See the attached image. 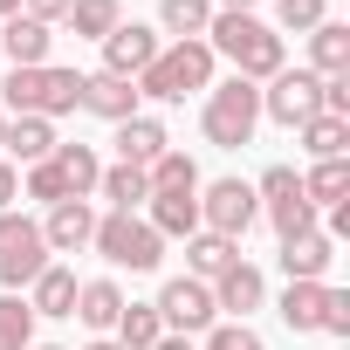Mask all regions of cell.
Returning <instances> with one entry per match:
<instances>
[{
	"label": "cell",
	"instance_id": "60d3db41",
	"mask_svg": "<svg viewBox=\"0 0 350 350\" xmlns=\"http://www.w3.org/2000/svg\"><path fill=\"white\" fill-rule=\"evenodd\" d=\"M151 350H193V336H158Z\"/></svg>",
	"mask_w": 350,
	"mask_h": 350
},
{
	"label": "cell",
	"instance_id": "d6a6232c",
	"mask_svg": "<svg viewBox=\"0 0 350 350\" xmlns=\"http://www.w3.org/2000/svg\"><path fill=\"white\" fill-rule=\"evenodd\" d=\"M329 21V0H275V35L288 28V35H309V28H323Z\"/></svg>",
	"mask_w": 350,
	"mask_h": 350
},
{
	"label": "cell",
	"instance_id": "3957f363",
	"mask_svg": "<svg viewBox=\"0 0 350 350\" xmlns=\"http://www.w3.org/2000/svg\"><path fill=\"white\" fill-rule=\"evenodd\" d=\"M213 49L206 42H165L151 55V69L137 76V96H158V103H186L200 90H213Z\"/></svg>",
	"mask_w": 350,
	"mask_h": 350
},
{
	"label": "cell",
	"instance_id": "7a4b0ae2",
	"mask_svg": "<svg viewBox=\"0 0 350 350\" xmlns=\"http://www.w3.org/2000/svg\"><path fill=\"white\" fill-rule=\"evenodd\" d=\"M0 103H8V117H69V110H83V76L76 69H55V62H42V69H14L8 83H0Z\"/></svg>",
	"mask_w": 350,
	"mask_h": 350
},
{
	"label": "cell",
	"instance_id": "9c48e42d",
	"mask_svg": "<svg viewBox=\"0 0 350 350\" xmlns=\"http://www.w3.org/2000/svg\"><path fill=\"white\" fill-rule=\"evenodd\" d=\"M254 220H261V200H254L247 179H213V186H200V227H206V234L241 241Z\"/></svg>",
	"mask_w": 350,
	"mask_h": 350
},
{
	"label": "cell",
	"instance_id": "d6986e66",
	"mask_svg": "<svg viewBox=\"0 0 350 350\" xmlns=\"http://www.w3.org/2000/svg\"><path fill=\"white\" fill-rule=\"evenodd\" d=\"M69 316H83V329L110 336V329H117V316H124V288H117L110 275H96V282H83V288H76V309H69Z\"/></svg>",
	"mask_w": 350,
	"mask_h": 350
},
{
	"label": "cell",
	"instance_id": "d590c367",
	"mask_svg": "<svg viewBox=\"0 0 350 350\" xmlns=\"http://www.w3.org/2000/svg\"><path fill=\"white\" fill-rule=\"evenodd\" d=\"M206 350H268L254 323H213L206 329Z\"/></svg>",
	"mask_w": 350,
	"mask_h": 350
},
{
	"label": "cell",
	"instance_id": "ac0fdd59",
	"mask_svg": "<svg viewBox=\"0 0 350 350\" xmlns=\"http://www.w3.org/2000/svg\"><path fill=\"white\" fill-rule=\"evenodd\" d=\"M49 49H55V35H49L42 21H28V14L0 21V55H8L14 69H42V62H49Z\"/></svg>",
	"mask_w": 350,
	"mask_h": 350
},
{
	"label": "cell",
	"instance_id": "1f68e13d",
	"mask_svg": "<svg viewBox=\"0 0 350 350\" xmlns=\"http://www.w3.org/2000/svg\"><path fill=\"white\" fill-rule=\"evenodd\" d=\"M35 343V309L28 295H0V350H28Z\"/></svg>",
	"mask_w": 350,
	"mask_h": 350
},
{
	"label": "cell",
	"instance_id": "7bdbcfd3",
	"mask_svg": "<svg viewBox=\"0 0 350 350\" xmlns=\"http://www.w3.org/2000/svg\"><path fill=\"white\" fill-rule=\"evenodd\" d=\"M21 14V0H0V21H14Z\"/></svg>",
	"mask_w": 350,
	"mask_h": 350
},
{
	"label": "cell",
	"instance_id": "484cf974",
	"mask_svg": "<svg viewBox=\"0 0 350 350\" xmlns=\"http://www.w3.org/2000/svg\"><path fill=\"white\" fill-rule=\"evenodd\" d=\"M213 21V0H158V35L172 42H200Z\"/></svg>",
	"mask_w": 350,
	"mask_h": 350
},
{
	"label": "cell",
	"instance_id": "7c38bea8",
	"mask_svg": "<svg viewBox=\"0 0 350 350\" xmlns=\"http://www.w3.org/2000/svg\"><path fill=\"white\" fill-rule=\"evenodd\" d=\"M261 302H268V275H261L254 261H234V268L213 282V309H227V323H247Z\"/></svg>",
	"mask_w": 350,
	"mask_h": 350
},
{
	"label": "cell",
	"instance_id": "6da1fadb",
	"mask_svg": "<svg viewBox=\"0 0 350 350\" xmlns=\"http://www.w3.org/2000/svg\"><path fill=\"white\" fill-rule=\"evenodd\" d=\"M200 42H206L213 55H227V62H234V76H241V83H254V90H261L275 69H288L282 35H275L268 21H254V14H213Z\"/></svg>",
	"mask_w": 350,
	"mask_h": 350
},
{
	"label": "cell",
	"instance_id": "ab89813d",
	"mask_svg": "<svg viewBox=\"0 0 350 350\" xmlns=\"http://www.w3.org/2000/svg\"><path fill=\"white\" fill-rule=\"evenodd\" d=\"M261 0H220V14H254Z\"/></svg>",
	"mask_w": 350,
	"mask_h": 350
},
{
	"label": "cell",
	"instance_id": "9a60e30c",
	"mask_svg": "<svg viewBox=\"0 0 350 350\" xmlns=\"http://www.w3.org/2000/svg\"><path fill=\"white\" fill-rule=\"evenodd\" d=\"M83 110L103 117V124H124V117H137V83L96 69V76H83Z\"/></svg>",
	"mask_w": 350,
	"mask_h": 350
},
{
	"label": "cell",
	"instance_id": "4316f807",
	"mask_svg": "<svg viewBox=\"0 0 350 350\" xmlns=\"http://www.w3.org/2000/svg\"><path fill=\"white\" fill-rule=\"evenodd\" d=\"M295 137H302V151H309V158H343V151H350V117L316 110L309 124H295Z\"/></svg>",
	"mask_w": 350,
	"mask_h": 350
},
{
	"label": "cell",
	"instance_id": "44dd1931",
	"mask_svg": "<svg viewBox=\"0 0 350 350\" xmlns=\"http://www.w3.org/2000/svg\"><path fill=\"white\" fill-rule=\"evenodd\" d=\"M309 76H323V83L350 76V28H343V21L309 28Z\"/></svg>",
	"mask_w": 350,
	"mask_h": 350
},
{
	"label": "cell",
	"instance_id": "8992f818",
	"mask_svg": "<svg viewBox=\"0 0 350 350\" xmlns=\"http://www.w3.org/2000/svg\"><path fill=\"white\" fill-rule=\"evenodd\" d=\"M90 247H96L110 268H131V275H151V268L165 261V241L151 234L144 213H103L96 234H90Z\"/></svg>",
	"mask_w": 350,
	"mask_h": 350
},
{
	"label": "cell",
	"instance_id": "ba28073f",
	"mask_svg": "<svg viewBox=\"0 0 350 350\" xmlns=\"http://www.w3.org/2000/svg\"><path fill=\"white\" fill-rule=\"evenodd\" d=\"M158 323H165V336H193V329H213L220 323V309H213V282H193V275H172L165 288H158Z\"/></svg>",
	"mask_w": 350,
	"mask_h": 350
},
{
	"label": "cell",
	"instance_id": "f6af8a7d",
	"mask_svg": "<svg viewBox=\"0 0 350 350\" xmlns=\"http://www.w3.org/2000/svg\"><path fill=\"white\" fill-rule=\"evenodd\" d=\"M0 137H8V110H0Z\"/></svg>",
	"mask_w": 350,
	"mask_h": 350
},
{
	"label": "cell",
	"instance_id": "ffe728a7",
	"mask_svg": "<svg viewBox=\"0 0 350 350\" xmlns=\"http://www.w3.org/2000/svg\"><path fill=\"white\" fill-rule=\"evenodd\" d=\"M55 124L49 117H8V137H0V158H21V165H42L55 151Z\"/></svg>",
	"mask_w": 350,
	"mask_h": 350
},
{
	"label": "cell",
	"instance_id": "d4e9b609",
	"mask_svg": "<svg viewBox=\"0 0 350 350\" xmlns=\"http://www.w3.org/2000/svg\"><path fill=\"white\" fill-rule=\"evenodd\" d=\"M323 302H329V282H288L282 288V323L295 336H309V329H323Z\"/></svg>",
	"mask_w": 350,
	"mask_h": 350
},
{
	"label": "cell",
	"instance_id": "4fadbf2b",
	"mask_svg": "<svg viewBox=\"0 0 350 350\" xmlns=\"http://www.w3.org/2000/svg\"><path fill=\"white\" fill-rule=\"evenodd\" d=\"M144 220H151L158 241H193L200 234V193H151Z\"/></svg>",
	"mask_w": 350,
	"mask_h": 350
},
{
	"label": "cell",
	"instance_id": "5b68a950",
	"mask_svg": "<svg viewBox=\"0 0 350 350\" xmlns=\"http://www.w3.org/2000/svg\"><path fill=\"white\" fill-rule=\"evenodd\" d=\"M200 131H206V144H220V151L254 144V131H261V90H254V83H241V76L213 83V90H206V103H200Z\"/></svg>",
	"mask_w": 350,
	"mask_h": 350
},
{
	"label": "cell",
	"instance_id": "74e56055",
	"mask_svg": "<svg viewBox=\"0 0 350 350\" xmlns=\"http://www.w3.org/2000/svg\"><path fill=\"white\" fill-rule=\"evenodd\" d=\"M69 8H76V0H21V14H28V21H42V28L69 21Z\"/></svg>",
	"mask_w": 350,
	"mask_h": 350
},
{
	"label": "cell",
	"instance_id": "2e32d148",
	"mask_svg": "<svg viewBox=\"0 0 350 350\" xmlns=\"http://www.w3.org/2000/svg\"><path fill=\"white\" fill-rule=\"evenodd\" d=\"M172 151V131L158 124V117H124L117 124V165H151V158H165Z\"/></svg>",
	"mask_w": 350,
	"mask_h": 350
},
{
	"label": "cell",
	"instance_id": "603a6c76",
	"mask_svg": "<svg viewBox=\"0 0 350 350\" xmlns=\"http://www.w3.org/2000/svg\"><path fill=\"white\" fill-rule=\"evenodd\" d=\"M76 288H83V282H76V268L49 261V268L28 282V309H35V316H69V309H76Z\"/></svg>",
	"mask_w": 350,
	"mask_h": 350
},
{
	"label": "cell",
	"instance_id": "f546056e",
	"mask_svg": "<svg viewBox=\"0 0 350 350\" xmlns=\"http://www.w3.org/2000/svg\"><path fill=\"white\" fill-rule=\"evenodd\" d=\"M124 350H151L158 336H165V323H158V309L151 302H124V316H117V329H110Z\"/></svg>",
	"mask_w": 350,
	"mask_h": 350
},
{
	"label": "cell",
	"instance_id": "836d02e7",
	"mask_svg": "<svg viewBox=\"0 0 350 350\" xmlns=\"http://www.w3.org/2000/svg\"><path fill=\"white\" fill-rule=\"evenodd\" d=\"M268 220H275V234H282V241H295V234H316V227H323V213H316L302 193H295V200H282V206H268Z\"/></svg>",
	"mask_w": 350,
	"mask_h": 350
},
{
	"label": "cell",
	"instance_id": "7402d4cb",
	"mask_svg": "<svg viewBox=\"0 0 350 350\" xmlns=\"http://www.w3.org/2000/svg\"><path fill=\"white\" fill-rule=\"evenodd\" d=\"M234 261H241V241H227V234H206V227H200V234L186 241V275H193V282H220Z\"/></svg>",
	"mask_w": 350,
	"mask_h": 350
},
{
	"label": "cell",
	"instance_id": "83f0119b",
	"mask_svg": "<svg viewBox=\"0 0 350 350\" xmlns=\"http://www.w3.org/2000/svg\"><path fill=\"white\" fill-rule=\"evenodd\" d=\"M96 193L110 200V213H137V206L151 200V186H144V172H137V165H103Z\"/></svg>",
	"mask_w": 350,
	"mask_h": 350
},
{
	"label": "cell",
	"instance_id": "b9f144b4",
	"mask_svg": "<svg viewBox=\"0 0 350 350\" xmlns=\"http://www.w3.org/2000/svg\"><path fill=\"white\" fill-rule=\"evenodd\" d=\"M83 350H124V343H117V336H96V343H83Z\"/></svg>",
	"mask_w": 350,
	"mask_h": 350
},
{
	"label": "cell",
	"instance_id": "8fae6325",
	"mask_svg": "<svg viewBox=\"0 0 350 350\" xmlns=\"http://www.w3.org/2000/svg\"><path fill=\"white\" fill-rule=\"evenodd\" d=\"M165 42H158V28L151 21H117L110 35H103V76H124V83H137L144 69H151V55H158Z\"/></svg>",
	"mask_w": 350,
	"mask_h": 350
},
{
	"label": "cell",
	"instance_id": "e575fe53",
	"mask_svg": "<svg viewBox=\"0 0 350 350\" xmlns=\"http://www.w3.org/2000/svg\"><path fill=\"white\" fill-rule=\"evenodd\" d=\"M295 193H302V172H295V165H268V172H261V186H254L261 213H268V206H282V200H295Z\"/></svg>",
	"mask_w": 350,
	"mask_h": 350
},
{
	"label": "cell",
	"instance_id": "8d00e7d4",
	"mask_svg": "<svg viewBox=\"0 0 350 350\" xmlns=\"http://www.w3.org/2000/svg\"><path fill=\"white\" fill-rule=\"evenodd\" d=\"M323 329H329V336H350V288H329V302H323Z\"/></svg>",
	"mask_w": 350,
	"mask_h": 350
},
{
	"label": "cell",
	"instance_id": "ee69618b",
	"mask_svg": "<svg viewBox=\"0 0 350 350\" xmlns=\"http://www.w3.org/2000/svg\"><path fill=\"white\" fill-rule=\"evenodd\" d=\"M28 350H62V343H28Z\"/></svg>",
	"mask_w": 350,
	"mask_h": 350
},
{
	"label": "cell",
	"instance_id": "277c9868",
	"mask_svg": "<svg viewBox=\"0 0 350 350\" xmlns=\"http://www.w3.org/2000/svg\"><path fill=\"white\" fill-rule=\"evenodd\" d=\"M96 179H103V158H96L90 144H55L42 165H28L21 193H28V200H42V206H62V200H90V193H96Z\"/></svg>",
	"mask_w": 350,
	"mask_h": 350
},
{
	"label": "cell",
	"instance_id": "5bb4252c",
	"mask_svg": "<svg viewBox=\"0 0 350 350\" xmlns=\"http://www.w3.org/2000/svg\"><path fill=\"white\" fill-rule=\"evenodd\" d=\"M90 234H96V213H90V200H62V206H49V220H42V241H49V254H76V247H90Z\"/></svg>",
	"mask_w": 350,
	"mask_h": 350
},
{
	"label": "cell",
	"instance_id": "cb8c5ba5",
	"mask_svg": "<svg viewBox=\"0 0 350 350\" xmlns=\"http://www.w3.org/2000/svg\"><path fill=\"white\" fill-rule=\"evenodd\" d=\"M302 200H309L316 213L343 206V200H350V165H343V158H316V165L302 172Z\"/></svg>",
	"mask_w": 350,
	"mask_h": 350
},
{
	"label": "cell",
	"instance_id": "30bf717a",
	"mask_svg": "<svg viewBox=\"0 0 350 350\" xmlns=\"http://www.w3.org/2000/svg\"><path fill=\"white\" fill-rule=\"evenodd\" d=\"M323 110V76H309V69H275L268 76V90H261V117H275V124H309Z\"/></svg>",
	"mask_w": 350,
	"mask_h": 350
},
{
	"label": "cell",
	"instance_id": "52a82bcc",
	"mask_svg": "<svg viewBox=\"0 0 350 350\" xmlns=\"http://www.w3.org/2000/svg\"><path fill=\"white\" fill-rule=\"evenodd\" d=\"M49 268V241H42V220H28V213H0V288H28L35 275Z\"/></svg>",
	"mask_w": 350,
	"mask_h": 350
},
{
	"label": "cell",
	"instance_id": "f35d334b",
	"mask_svg": "<svg viewBox=\"0 0 350 350\" xmlns=\"http://www.w3.org/2000/svg\"><path fill=\"white\" fill-rule=\"evenodd\" d=\"M21 200V172H14V158H0V213H8Z\"/></svg>",
	"mask_w": 350,
	"mask_h": 350
},
{
	"label": "cell",
	"instance_id": "e0dca14e",
	"mask_svg": "<svg viewBox=\"0 0 350 350\" xmlns=\"http://www.w3.org/2000/svg\"><path fill=\"white\" fill-rule=\"evenodd\" d=\"M329 261H336V241L316 227V234H295V241H282V275L288 282H323L329 275Z\"/></svg>",
	"mask_w": 350,
	"mask_h": 350
},
{
	"label": "cell",
	"instance_id": "4dcf8cb0",
	"mask_svg": "<svg viewBox=\"0 0 350 350\" xmlns=\"http://www.w3.org/2000/svg\"><path fill=\"white\" fill-rule=\"evenodd\" d=\"M117 21H124V0H76V8H69V28L83 42H103Z\"/></svg>",
	"mask_w": 350,
	"mask_h": 350
},
{
	"label": "cell",
	"instance_id": "f1b7e54d",
	"mask_svg": "<svg viewBox=\"0 0 350 350\" xmlns=\"http://www.w3.org/2000/svg\"><path fill=\"white\" fill-rule=\"evenodd\" d=\"M144 186H151V193H200V165H193L186 151H165V158L144 165Z\"/></svg>",
	"mask_w": 350,
	"mask_h": 350
}]
</instances>
